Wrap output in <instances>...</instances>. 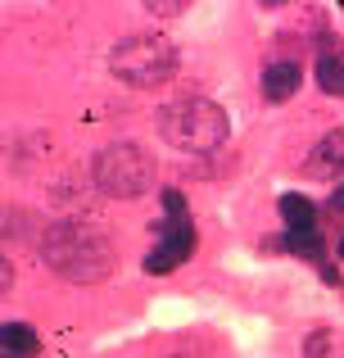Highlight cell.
I'll return each instance as SVG.
<instances>
[{"label": "cell", "instance_id": "obj_5", "mask_svg": "<svg viewBox=\"0 0 344 358\" xmlns=\"http://www.w3.org/2000/svg\"><path fill=\"white\" fill-rule=\"evenodd\" d=\"M195 254V222L186 213H163V227L154 250L145 254V272H172Z\"/></svg>", "mask_w": 344, "mask_h": 358}, {"label": "cell", "instance_id": "obj_11", "mask_svg": "<svg viewBox=\"0 0 344 358\" xmlns=\"http://www.w3.org/2000/svg\"><path fill=\"white\" fill-rule=\"evenodd\" d=\"M317 82H322V91H331V96H344V50H322Z\"/></svg>", "mask_w": 344, "mask_h": 358}, {"label": "cell", "instance_id": "obj_1", "mask_svg": "<svg viewBox=\"0 0 344 358\" xmlns=\"http://www.w3.org/2000/svg\"><path fill=\"white\" fill-rule=\"evenodd\" d=\"M41 259L68 281H105L118 263L114 241L105 236V227H96L87 218H63L54 227H45Z\"/></svg>", "mask_w": 344, "mask_h": 358}, {"label": "cell", "instance_id": "obj_13", "mask_svg": "<svg viewBox=\"0 0 344 358\" xmlns=\"http://www.w3.org/2000/svg\"><path fill=\"white\" fill-rule=\"evenodd\" d=\"M145 9H150V14H177L181 5H177V0H150Z\"/></svg>", "mask_w": 344, "mask_h": 358}, {"label": "cell", "instance_id": "obj_2", "mask_svg": "<svg viewBox=\"0 0 344 358\" xmlns=\"http://www.w3.org/2000/svg\"><path fill=\"white\" fill-rule=\"evenodd\" d=\"M159 131L177 150L209 155V150H218L231 136V122H227V109L222 105H213L204 96H186V100H172V105L159 109Z\"/></svg>", "mask_w": 344, "mask_h": 358}, {"label": "cell", "instance_id": "obj_8", "mask_svg": "<svg viewBox=\"0 0 344 358\" xmlns=\"http://www.w3.org/2000/svg\"><path fill=\"white\" fill-rule=\"evenodd\" d=\"M281 218L290 231H313V222H317V209H313L308 195H281Z\"/></svg>", "mask_w": 344, "mask_h": 358}, {"label": "cell", "instance_id": "obj_9", "mask_svg": "<svg viewBox=\"0 0 344 358\" xmlns=\"http://www.w3.org/2000/svg\"><path fill=\"white\" fill-rule=\"evenodd\" d=\"M0 345H5V354H14V358H32L36 350H41L36 331H32V327H23V322H5V331H0Z\"/></svg>", "mask_w": 344, "mask_h": 358}, {"label": "cell", "instance_id": "obj_3", "mask_svg": "<svg viewBox=\"0 0 344 358\" xmlns=\"http://www.w3.org/2000/svg\"><path fill=\"white\" fill-rule=\"evenodd\" d=\"M109 69L127 87H163L177 73V50H172L168 36L141 32V36H127V41H118L109 50Z\"/></svg>", "mask_w": 344, "mask_h": 358}, {"label": "cell", "instance_id": "obj_6", "mask_svg": "<svg viewBox=\"0 0 344 358\" xmlns=\"http://www.w3.org/2000/svg\"><path fill=\"white\" fill-rule=\"evenodd\" d=\"M304 173L317 177V182H327V177L344 173V127L327 131V136H322L317 145L308 150V159H304Z\"/></svg>", "mask_w": 344, "mask_h": 358}, {"label": "cell", "instance_id": "obj_12", "mask_svg": "<svg viewBox=\"0 0 344 358\" xmlns=\"http://www.w3.org/2000/svg\"><path fill=\"white\" fill-rule=\"evenodd\" d=\"M327 350H331V331H313L308 345H304V358H327Z\"/></svg>", "mask_w": 344, "mask_h": 358}, {"label": "cell", "instance_id": "obj_15", "mask_svg": "<svg viewBox=\"0 0 344 358\" xmlns=\"http://www.w3.org/2000/svg\"><path fill=\"white\" fill-rule=\"evenodd\" d=\"M336 250H340V259H344V236H340V245H336Z\"/></svg>", "mask_w": 344, "mask_h": 358}, {"label": "cell", "instance_id": "obj_4", "mask_svg": "<svg viewBox=\"0 0 344 358\" xmlns=\"http://www.w3.org/2000/svg\"><path fill=\"white\" fill-rule=\"evenodd\" d=\"M91 177H96V186L105 195H114V200H136V195H145L154 186V159H150V150H141L136 141H114V145H105L96 155Z\"/></svg>", "mask_w": 344, "mask_h": 358}, {"label": "cell", "instance_id": "obj_7", "mask_svg": "<svg viewBox=\"0 0 344 358\" xmlns=\"http://www.w3.org/2000/svg\"><path fill=\"white\" fill-rule=\"evenodd\" d=\"M299 82H304L299 59H272V64L263 69V100L281 105V100H290L294 91H299Z\"/></svg>", "mask_w": 344, "mask_h": 358}, {"label": "cell", "instance_id": "obj_10", "mask_svg": "<svg viewBox=\"0 0 344 358\" xmlns=\"http://www.w3.org/2000/svg\"><path fill=\"white\" fill-rule=\"evenodd\" d=\"M285 250H290L294 259H308V263H317V268H327V241H322L317 231H290Z\"/></svg>", "mask_w": 344, "mask_h": 358}, {"label": "cell", "instance_id": "obj_16", "mask_svg": "<svg viewBox=\"0 0 344 358\" xmlns=\"http://www.w3.org/2000/svg\"><path fill=\"white\" fill-rule=\"evenodd\" d=\"M5 358H9V354H5Z\"/></svg>", "mask_w": 344, "mask_h": 358}, {"label": "cell", "instance_id": "obj_14", "mask_svg": "<svg viewBox=\"0 0 344 358\" xmlns=\"http://www.w3.org/2000/svg\"><path fill=\"white\" fill-rule=\"evenodd\" d=\"M331 213H344V186L331 191Z\"/></svg>", "mask_w": 344, "mask_h": 358}]
</instances>
